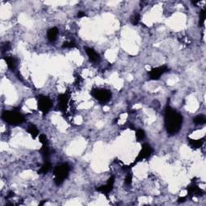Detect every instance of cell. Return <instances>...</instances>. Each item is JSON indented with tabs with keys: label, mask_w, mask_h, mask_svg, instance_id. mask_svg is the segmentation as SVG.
Here are the masks:
<instances>
[{
	"label": "cell",
	"mask_w": 206,
	"mask_h": 206,
	"mask_svg": "<svg viewBox=\"0 0 206 206\" xmlns=\"http://www.w3.org/2000/svg\"><path fill=\"white\" fill-rule=\"evenodd\" d=\"M188 193V196H200L202 194V191L200 189V188L197 185L195 184H192L187 188Z\"/></svg>",
	"instance_id": "11"
},
{
	"label": "cell",
	"mask_w": 206,
	"mask_h": 206,
	"mask_svg": "<svg viewBox=\"0 0 206 206\" xmlns=\"http://www.w3.org/2000/svg\"><path fill=\"white\" fill-rule=\"evenodd\" d=\"M52 106V101L47 97L40 96L38 99V108L43 114H47Z\"/></svg>",
	"instance_id": "6"
},
{
	"label": "cell",
	"mask_w": 206,
	"mask_h": 206,
	"mask_svg": "<svg viewBox=\"0 0 206 206\" xmlns=\"http://www.w3.org/2000/svg\"><path fill=\"white\" fill-rule=\"evenodd\" d=\"M204 143V138L198 139V140H194V139H189V144L191 147L193 148H199Z\"/></svg>",
	"instance_id": "15"
},
{
	"label": "cell",
	"mask_w": 206,
	"mask_h": 206,
	"mask_svg": "<svg viewBox=\"0 0 206 206\" xmlns=\"http://www.w3.org/2000/svg\"><path fill=\"white\" fill-rule=\"evenodd\" d=\"M185 197H181V198H179L178 199V202L179 203H181V202H183L184 200H185Z\"/></svg>",
	"instance_id": "28"
},
{
	"label": "cell",
	"mask_w": 206,
	"mask_h": 206,
	"mask_svg": "<svg viewBox=\"0 0 206 206\" xmlns=\"http://www.w3.org/2000/svg\"><path fill=\"white\" fill-rule=\"evenodd\" d=\"M114 183V176H111L108 180V182H107L106 185H103V186H100L99 188H97V191L101 192L103 194H105L106 196H108V193L113 189Z\"/></svg>",
	"instance_id": "8"
},
{
	"label": "cell",
	"mask_w": 206,
	"mask_h": 206,
	"mask_svg": "<svg viewBox=\"0 0 206 206\" xmlns=\"http://www.w3.org/2000/svg\"><path fill=\"white\" fill-rule=\"evenodd\" d=\"M2 118L10 125H19L25 121L24 117L16 111H4L2 114Z\"/></svg>",
	"instance_id": "2"
},
{
	"label": "cell",
	"mask_w": 206,
	"mask_h": 206,
	"mask_svg": "<svg viewBox=\"0 0 206 206\" xmlns=\"http://www.w3.org/2000/svg\"><path fill=\"white\" fill-rule=\"evenodd\" d=\"M152 153V148L151 147V146L147 143H144L143 145V147H142V150L139 152V154L137 156V158L135 159V162L129 167V168H131V167H133L134 165L138 163L139 161H142V159H144L146 158L149 157L150 155Z\"/></svg>",
	"instance_id": "5"
},
{
	"label": "cell",
	"mask_w": 206,
	"mask_h": 206,
	"mask_svg": "<svg viewBox=\"0 0 206 206\" xmlns=\"http://www.w3.org/2000/svg\"><path fill=\"white\" fill-rule=\"evenodd\" d=\"M58 33H59V31L56 28H52L49 29L48 31V33H47L48 40L50 42H54L57 37Z\"/></svg>",
	"instance_id": "12"
},
{
	"label": "cell",
	"mask_w": 206,
	"mask_h": 206,
	"mask_svg": "<svg viewBox=\"0 0 206 206\" xmlns=\"http://www.w3.org/2000/svg\"><path fill=\"white\" fill-rule=\"evenodd\" d=\"M93 97L101 103H106L111 98V93L105 89H93L91 92Z\"/></svg>",
	"instance_id": "4"
},
{
	"label": "cell",
	"mask_w": 206,
	"mask_h": 206,
	"mask_svg": "<svg viewBox=\"0 0 206 206\" xmlns=\"http://www.w3.org/2000/svg\"><path fill=\"white\" fill-rule=\"evenodd\" d=\"M193 122L195 124H204V123H205L206 119L205 116L200 114V115L196 116V118L193 119Z\"/></svg>",
	"instance_id": "18"
},
{
	"label": "cell",
	"mask_w": 206,
	"mask_h": 206,
	"mask_svg": "<svg viewBox=\"0 0 206 206\" xmlns=\"http://www.w3.org/2000/svg\"><path fill=\"white\" fill-rule=\"evenodd\" d=\"M164 120L166 130L169 135H175L181 129L183 118L181 114L175 111L170 106H167L165 109Z\"/></svg>",
	"instance_id": "1"
},
{
	"label": "cell",
	"mask_w": 206,
	"mask_h": 206,
	"mask_svg": "<svg viewBox=\"0 0 206 206\" xmlns=\"http://www.w3.org/2000/svg\"><path fill=\"white\" fill-rule=\"evenodd\" d=\"M69 172V166L67 164H63L56 167L53 171L54 174V181L56 185H60L63 183Z\"/></svg>",
	"instance_id": "3"
},
{
	"label": "cell",
	"mask_w": 206,
	"mask_h": 206,
	"mask_svg": "<svg viewBox=\"0 0 206 206\" xmlns=\"http://www.w3.org/2000/svg\"><path fill=\"white\" fill-rule=\"evenodd\" d=\"M85 52H86L87 56H89L90 60L92 62H98L100 61V56L96 52L93 50V48H85Z\"/></svg>",
	"instance_id": "9"
},
{
	"label": "cell",
	"mask_w": 206,
	"mask_h": 206,
	"mask_svg": "<svg viewBox=\"0 0 206 206\" xmlns=\"http://www.w3.org/2000/svg\"><path fill=\"white\" fill-rule=\"evenodd\" d=\"M59 99V106L60 109L64 111L67 109L68 102V97L67 96V94H61L60 96L58 97Z\"/></svg>",
	"instance_id": "10"
},
{
	"label": "cell",
	"mask_w": 206,
	"mask_h": 206,
	"mask_svg": "<svg viewBox=\"0 0 206 206\" xmlns=\"http://www.w3.org/2000/svg\"><path fill=\"white\" fill-rule=\"evenodd\" d=\"M45 202H46V200H43L42 202H40V205H44V204Z\"/></svg>",
	"instance_id": "29"
},
{
	"label": "cell",
	"mask_w": 206,
	"mask_h": 206,
	"mask_svg": "<svg viewBox=\"0 0 206 206\" xmlns=\"http://www.w3.org/2000/svg\"><path fill=\"white\" fill-rule=\"evenodd\" d=\"M206 17V11L205 9L201 11V12L200 13V21H199V25L200 27H202L205 23V19Z\"/></svg>",
	"instance_id": "19"
},
{
	"label": "cell",
	"mask_w": 206,
	"mask_h": 206,
	"mask_svg": "<svg viewBox=\"0 0 206 206\" xmlns=\"http://www.w3.org/2000/svg\"><path fill=\"white\" fill-rule=\"evenodd\" d=\"M14 195H15V194H14V193H13V192H11V193H9V194L7 195V196H6V199H9V198H11L12 196H14Z\"/></svg>",
	"instance_id": "27"
},
{
	"label": "cell",
	"mask_w": 206,
	"mask_h": 206,
	"mask_svg": "<svg viewBox=\"0 0 206 206\" xmlns=\"http://www.w3.org/2000/svg\"><path fill=\"white\" fill-rule=\"evenodd\" d=\"M139 19H140V17H139V15H135L133 16V18L131 19V23L133 25H136L138 24V22H139Z\"/></svg>",
	"instance_id": "23"
},
{
	"label": "cell",
	"mask_w": 206,
	"mask_h": 206,
	"mask_svg": "<svg viewBox=\"0 0 206 206\" xmlns=\"http://www.w3.org/2000/svg\"><path fill=\"white\" fill-rule=\"evenodd\" d=\"M50 168H51V164L49 163V162H46L43 166H42L41 167H40V171H38V173L39 174H46L47 172H48V171L50 170Z\"/></svg>",
	"instance_id": "17"
},
{
	"label": "cell",
	"mask_w": 206,
	"mask_h": 206,
	"mask_svg": "<svg viewBox=\"0 0 206 206\" xmlns=\"http://www.w3.org/2000/svg\"><path fill=\"white\" fill-rule=\"evenodd\" d=\"M41 153L45 160H48L49 155H50V150L48 148V145H43L41 148Z\"/></svg>",
	"instance_id": "16"
},
{
	"label": "cell",
	"mask_w": 206,
	"mask_h": 206,
	"mask_svg": "<svg viewBox=\"0 0 206 206\" xmlns=\"http://www.w3.org/2000/svg\"><path fill=\"white\" fill-rule=\"evenodd\" d=\"M28 132L30 135H32V137L33 138H35L39 135V131L37 127L35 125H30L28 128Z\"/></svg>",
	"instance_id": "14"
},
{
	"label": "cell",
	"mask_w": 206,
	"mask_h": 206,
	"mask_svg": "<svg viewBox=\"0 0 206 206\" xmlns=\"http://www.w3.org/2000/svg\"><path fill=\"white\" fill-rule=\"evenodd\" d=\"M167 70H168V68L166 65H163V66H160V67L152 68L150 71V73H149L150 78H151V80H158L164 73L167 72Z\"/></svg>",
	"instance_id": "7"
},
{
	"label": "cell",
	"mask_w": 206,
	"mask_h": 206,
	"mask_svg": "<svg viewBox=\"0 0 206 206\" xmlns=\"http://www.w3.org/2000/svg\"><path fill=\"white\" fill-rule=\"evenodd\" d=\"M74 47H76V44H75V43H74V42L68 41V42H65V43L63 44V48H74Z\"/></svg>",
	"instance_id": "22"
},
{
	"label": "cell",
	"mask_w": 206,
	"mask_h": 206,
	"mask_svg": "<svg viewBox=\"0 0 206 206\" xmlns=\"http://www.w3.org/2000/svg\"><path fill=\"white\" fill-rule=\"evenodd\" d=\"M85 16V12H83V11H80V12L77 14V17H79V18L84 17Z\"/></svg>",
	"instance_id": "26"
},
{
	"label": "cell",
	"mask_w": 206,
	"mask_h": 206,
	"mask_svg": "<svg viewBox=\"0 0 206 206\" xmlns=\"http://www.w3.org/2000/svg\"><path fill=\"white\" fill-rule=\"evenodd\" d=\"M10 48H11V44H10L9 42H6L3 46V52H5L7 50H9Z\"/></svg>",
	"instance_id": "25"
},
{
	"label": "cell",
	"mask_w": 206,
	"mask_h": 206,
	"mask_svg": "<svg viewBox=\"0 0 206 206\" xmlns=\"http://www.w3.org/2000/svg\"><path fill=\"white\" fill-rule=\"evenodd\" d=\"M39 139L43 145H48V140L47 136L45 135H40L39 136Z\"/></svg>",
	"instance_id": "21"
},
{
	"label": "cell",
	"mask_w": 206,
	"mask_h": 206,
	"mask_svg": "<svg viewBox=\"0 0 206 206\" xmlns=\"http://www.w3.org/2000/svg\"><path fill=\"white\" fill-rule=\"evenodd\" d=\"M4 60L6 61V64L7 66L11 70H14L15 68H16V60L14 57H11V56H6L4 57Z\"/></svg>",
	"instance_id": "13"
},
{
	"label": "cell",
	"mask_w": 206,
	"mask_h": 206,
	"mask_svg": "<svg viewBox=\"0 0 206 206\" xmlns=\"http://www.w3.org/2000/svg\"><path fill=\"white\" fill-rule=\"evenodd\" d=\"M136 138L138 141H141L145 138V132L142 129H138V131H136Z\"/></svg>",
	"instance_id": "20"
},
{
	"label": "cell",
	"mask_w": 206,
	"mask_h": 206,
	"mask_svg": "<svg viewBox=\"0 0 206 206\" xmlns=\"http://www.w3.org/2000/svg\"><path fill=\"white\" fill-rule=\"evenodd\" d=\"M132 182V175L131 173L127 174V176H126V179H125V183L126 184H127V185H129V184H131Z\"/></svg>",
	"instance_id": "24"
}]
</instances>
